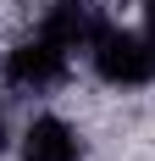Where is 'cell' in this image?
<instances>
[{"instance_id": "obj_1", "label": "cell", "mask_w": 155, "mask_h": 161, "mask_svg": "<svg viewBox=\"0 0 155 161\" xmlns=\"http://www.w3.org/2000/svg\"><path fill=\"white\" fill-rule=\"evenodd\" d=\"M94 72L105 83H122V89L155 83V39L150 33H127V28H105L94 39Z\"/></svg>"}, {"instance_id": "obj_2", "label": "cell", "mask_w": 155, "mask_h": 161, "mask_svg": "<svg viewBox=\"0 0 155 161\" xmlns=\"http://www.w3.org/2000/svg\"><path fill=\"white\" fill-rule=\"evenodd\" d=\"M61 72H67V45L50 39L45 28L6 56V83H17V89H50V83H61Z\"/></svg>"}, {"instance_id": "obj_3", "label": "cell", "mask_w": 155, "mask_h": 161, "mask_svg": "<svg viewBox=\"0 0 155 161\" xmlns=\"http://www.w3.org/2000/svg\"><path fill=\"white\" fill-rule=\"evenodd\" d=\"M45 33L61 39L67 50H78V45H94V39L105 33V22H100V11H94V0H50Z\"/></svg>"}, {"instance_id": "obj_4", "label": "cell", "mask_w": 155, "mask_h": 161, "mask_svg": "<svg viewBox=\"0 0 155 161\" xmlns=\"http://www.w3.org/2000/svg\"><path fill=\"white\" fill-rule=\"evenodd\" d=\"M22 161H78V133L61 117H39L22 139Z\"/></svg>"}, {"instance_id": "obj_5", "label": "cell", "mask_w": 155, "mask_h": 161, "mask_svg": "<svg viewBox=\"0 0 155 161\" xmlns=\"http://www.w3.org/2000/svg\"><path fill=\"white\" fill-rule=\"evenodd\" d=\"M0 150H6V122H0Z\"/></svg>"}, {"instance_id": "obj_6", "label": "cell", "mask_w": 155, "mask_h": 161, "mask_svg": "<svg viewBox=\"0 0 155 161\" xmlns=\"http://www.w3.org/2000/svg\"><path fill=\"white\" fill-rule=\"evenodd\" d=\"M144 6H150V17H155V0H144Z\"/></svg>"}]
</instances>
